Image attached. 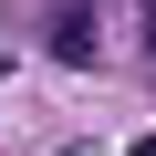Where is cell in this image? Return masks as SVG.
Returning a JSON list of instances; mask_svg holds the SVG:
<instances>
[{
	"label": "cell",
	"mask_w": 156,
	"mask_h": 156,
	"mask_svg": "<svg viewBox=\"0 0 156 156\" xmlns=\"http://www.w3.org/2000/svg\"><path fill=\"white\" fill-rule=\"evenodd\" d=\"M125 156H156V135H135V146H125Z\"/></svg>",
	"instance_id": "cell-2"
},
{
	"label": "cell",
	"mask_w": 156,
	"mask_h": 156,
	"mask_svg": "<svg viewBox=\"0 0 156 156\" xmlns=\"http://www.w3.org/2000/svg\"><path fill=\"white\" fill-rule=\"evenodd\" d=\"M42 42H52V62H94V52H104V31H94V11H83V0H52Z\"/></svg>",
	"instance_id": "cell-1"
},
{
	"label": "cell",
	"mask_w": 156,
	"mask_h": 156,
	"mask_svg": "<svg viewBox=\"0 0 156 156\" xmlns=\"http://www.w3.org/2000/svg\"><path fill=\"white\" fill-rule=\"evenodd\" d=\"M146 42H156V0H146Z\"/></svg>",
	"instance_id": "cell-3"
}]
</instances>
